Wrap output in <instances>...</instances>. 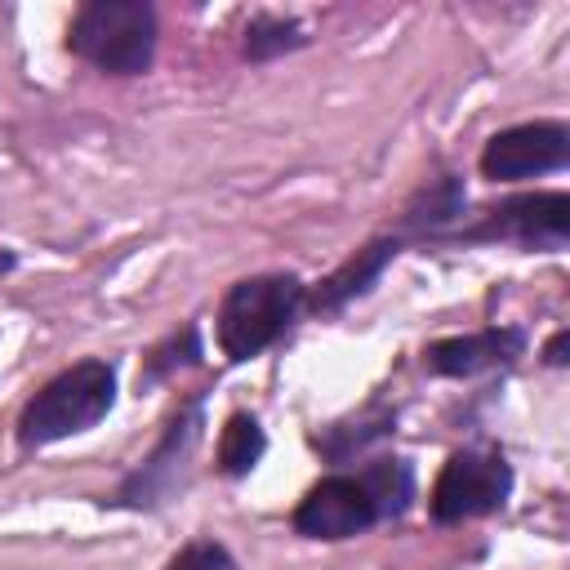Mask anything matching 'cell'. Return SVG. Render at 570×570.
Here are the masks:
<instances>
[{"mask_svg":"<svg viewBox=\"0 0 570 570\" xmlns=\"http://www.w3.org/2000/svg\"><path fill=\"white\" fill-rule=\"evenodd\" d=\"M392 254H396V240H370L365 249H356L338 272H330V276L316 285L312 307H316V312H334V307H343L347 298L365 294V289L379 281V272L392 263Z\"/></svg>","mask_w":570,"mask_h":570,"instance_id":"30bf717a","label":"cell"},{"mask_svg":"<svg viewBox=\"0 0 570 570\" xmlns=\"http://www.w3.org/2000/svg\"><path fill=\"white\" fill-rule=\"evenodd\" d=\"M263 450H267V436H263V428H258L254 414H232V419L223 423V436H218V468H223L227 476H245V472L263 459Z\"/></svg>","mask_w":570,"mask_h":570,"instance_id":"8fae6325","label":"cell"},{"mask_svg":"<svg viewBox=\"0 0 570 570\" xmlns=\"http://www.w3.org/2000/svg\"><path fill=\"white\" fill-rule=\"evenodd\" d=\"M512 494V468L503 454L490 450H459L445 459L436 485H432V517L436 521H468L499 512Z\"/></svg>","mask_w":570,"mask_h":570,"instance_id":"277c9868","label":"cell"},{"mask_svg":"<svg viewBox=\"0 0 570 570\" xmlns=\"http://www.w3.org/2000/svg\"><path fill=\"white\" fill-rule=\"evenodd\" d=\"M9 267H13V254H4V249H0V276H4Z\"/></svg>","mask_w":570,"mask_h":570,"instance_id":"9a60e30c","label":"cell"},{"mask_svg":"<svg viewBox=\"0 0 570 570\" xmlns=\"http://www.w3.org/2000/svg\"><path fill=\"white\" fill-rule=\"evenodd\" d=\"M165 570H240V566L232 561V552H227L223 543H214V539H196V543L178 548V552L169 557Z\"/></svg>","mask_w":570,"mask_h":570,"instance_id":"4fadbf2b","label":"cell"},{"mask_svg":"<svg viewBox=\"0 0 570 570\" xmlns=\"http://www.w3.org/2000/svg\"><path fill=\"white\" fill-rule=\"evenodd\" d=\"M570 156V134L557 120H530V125H512L499 129L485 151H481V174L494 183H517V178H534V174H552L561 169Z\"/></svg>","mask_w":570,"mask_h":570,"instance_id":"52a82bcc","label":"cell"},{"mask_svg":"<svg viewBox=\"0 0 570 570\" xmlns=\"http://www.w3.org/2000/svg\"><path fill=\"white\" fill-rule=\"evenodd\" d=\"M67 45L107 76H138L156 58V9L147 0H89L76 9Z\"/></svg>","mask_w":570,"mask_h":570,"instance_id":"6da1fadb","label":"cell"},{"mask_svg":"<svg viewBox=\"0 0 570 570\" xmlns=\"http://www.w3.org/2000/svg\"><path fill=\"white\" fill-rule=\"evenodd\" d=\"M116 401V370L107 361H80L62 374H53L18 419V441L22 445H49L62 436H76L94 428Z\"/></svg>","mask_w":570,"mask_h":570,"instance_id":"7a4b0ae2","label":"cell"},{"mask_svg":"<svg viewBox=\"0 0 570 570\" xmlns=\"http://www.w3.org/2000/svg\"><path fill=\"white\" fill-rule=\"evenodd\" d=\"M521 330H481V334H463V338H441L432 343L423 356L436 374H476L490 365H503L521 352Z\"/></svg>","mask_w":570,"mask_h":570,"instance_id":"9c48e42d","label":"cell"},{"mask_svg":"<svg viewBox=\"0 0 570 570\" xmlns=\"http://www.w3.org/2000/svg\"><path fill=\"white\" fill-rule=\"evenodd\" d=\"M303 285L294 276H249L236 281L218 307V347L232 361H249L263 347H272L298 316Z\"/></svg>","mask_w":570,"mask_h":570,"instance_id":"3957f363","label":"cell"},{"mask_svg":"<svg viewBox=\"0 0 570 570\" xmlns=\"http://www.w3.org/2000/svg\"><path fill=\"white\" fill-rule=\"evenodd\" d=\"M307 36L294 18H254L245 27V53L249 58H276V53H289L298 49Z\"/></svg>","mask_w":570,"mask_h":570,"instance_id":"7c38bea8","label":"cell"},{"mask_svg":"<svg viewBox=\"0 0 570 570\" xmlns=\"http://www.w3.org/2000/svg\"><path fill=\"white\" fill-rule=\"evenodd\" d=\"M570 236V196L566 191H534L494 205L463 240H517L534 249H561Z\"/></svg>","mask_w":570,"mask_h":570,"instance_id":"8992f818","label":"cell"},{"mask_svg":"<svg viewBox=\"0 0 570 570\" xmlns=\"http://www.w3.org/2000/svg\"><path fill=\"white\" fill-rule=\"evenodd\" d=\"M196 436H200V401H187V410L169 423V432H165V441L156 445V454H151V459H147V463L125 481L120 503H129V508L160 503V494H169V490H174L178 468H183V459L191 454Z\"/></svg>","mask_w":570,"mask_h":570,"instance_id":"ba28073f","label":"cell"},{"mask_svg":"<svg viewBox=\"0 0 570 570\" xmlns=\"http://www.w3.org/2000/svg\"><path fill=\"white\" fill-rule=\"evenodd\" d=\"M566 338H570V334H566V330H557V338L548 343V361H552V365H561V361H566Z\"/></svg>","mask_w":570,"mask_h":570,"instance_id":"5bb4252c","label":"cell"},{"mask_svg":"<svg viewBox=\"0 0 570 570\" xmlns=\"http://www.w3.org/2000/svg\"><path fill=\"white\" fill-rule=\"evenodd\" d=\"M383 512V499H379V485L365 476H325L316 481L303 503L294 508V530L307 534V539H352L361 530H370Z\"/></svg>","mask_w":570,"mask_h":570,"instance_id":"5b68a950","label":"cell"}]
</instances>
